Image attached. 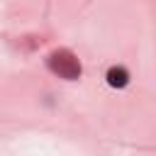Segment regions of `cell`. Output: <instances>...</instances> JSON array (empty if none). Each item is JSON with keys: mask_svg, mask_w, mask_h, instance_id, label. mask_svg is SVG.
Returning <instances> with one entry per match:
<instances>
[{"mask_svg": "<svg viewBox=\"0 0 156 156\" xmlns=\"http://www.w3.org/2000/svg\"><path fill=\"white\" fill-rule=\"evenodd\" d=\"M107 85L110 88H127V83H129V73H127V68H122V66H112L110 71H107Z\"/></svg>", "mask_w": 156, "mask_h": 156, "instance_id": "cell-2", "label": "cell"}, {"mask_svg": "<svg viewBox=\"0 0 156 156\" xmlns=\"http://www.w3.org/2000/svg\"><path fill=\"white\" fill-rule=\"evenodd\" d=\"M49 68L54 73H58L61 78H66V80H76L80 76V61L66 49H58L49 56Z\"/></svg>", "mask_w": 156, "mask_h": 156, "instance_id": "cell-1", "label": "cell"}]
</instances>
